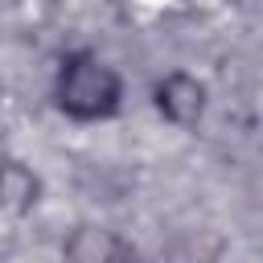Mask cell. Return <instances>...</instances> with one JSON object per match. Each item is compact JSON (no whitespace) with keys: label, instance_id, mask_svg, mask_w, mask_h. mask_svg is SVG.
Here are the masks:
<instances>
[{"label":"cell","instance_id":"cell-1","mask_svg":"<svg viewBox=\"0 0 263 263\" xmlns=\"http://www.w3.org/2000/svg\"><path fill=\"white\" fill-rule=\"evenodd\" d=\"M53 103L66 119L99 123L123 107V78L95 49H70L53 74Z\"/></svg>","mask_w":263,"mask_h":263},{"label":"cell","instance_id":"cell-2","mask_svg":"<svg viewBox=\"0 0 263 263\" xmlns=\"http://www.w3.org/2000/svg\"><path fill=\"white\" fill-rule=\"evenodd\" d=\"M152 103L160 111L164 123L173 127H197L205 119V103H210V90L197 74L189 70H168L156 86H152Z\"/></svg>","mask_w":263,"mask_h":263},{"label":"cell","instance_id":"cell-4","mask_svg":"<svg viewBox=\"0 0 263 263\" xmlns=\"http://www.w3.org/2000/svg\"><path fill=\"white\" fill-rule=\"evenodd\" d=\"M37 201H41V177L16 156L0 160V214L25 218L37 210Z\"/></svg>","mask_w":263,"mask_h":263},{"label":"cell","instance_id":"cell-3","mask_svg":"<svg viewBox=\"0 0 263 263\" xmlns=\"http://www.w3.org/2000/svg\"><path fill=\"white\" fill-rule=\"evenodd\" d=\"M140 255L123 234L99 222H78L62 242V263H136Z\"/></svg>","mask_w":263,"mask_h":263},{"label":"cell","instance_id":"cell-5","mask_svg":"<svg viewBox=\"0 0 263 263\" xmlns=\"http://www.w3.org/2000/svg\"><path fill=\"white\" fill-rule=\"evenodd\" d=\"M136 263H140V259H136Z\"/></svg>","mask_w":263,"mask_h":263}]
</instances>
